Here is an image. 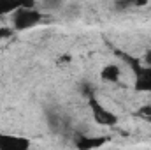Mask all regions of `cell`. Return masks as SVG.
<instances>
[{
  "instance_id": "8fae6325",
  "label": "cell",
  "mask_w": 151,
  "mask_h": 150,
  "mask_svg": "<svg viewBox=\"0 0 151 150\" xmlns=\"http://www.w3.org/2000/svg\"><path fill=\"white\" fill-rule=\"evenodd\" d=\"M69 60H70V57L69 55H63V57L58 58V64H63V62H69Z\"/></svg>"
},
{
  "instance_id": "9c48e42d",
  "label": "cell",
  "mask_w": 151,
  "mask_h": 150,
  "mask_svg": "<svg viewBox=\"0 0 151 150\" xmlns=\"http://www.w3.org/2000/svg\"><path fill=\"white\" fill-rule=\"evenodd\" d=\"M11 36H12V28H5V27L0 28V39H7Z\"/></svg>"
},
{
  "instance_id": "7c38bea8",
  "label": "cell",
  "mask_w": 151,
  "mask_h": 150,
  "mask_svg": "<svg viewBox=\"0 0 151 150\" xmlns=\"http://www.w3.org/2000/svg\"><path fill=\"white\" fill-rule=\"evenodd\" d=\"M150 122H151V120H150Z\"/></svg>"
},
{
  "instance_id": "ba28073f",
  "label": "cell",
  "mask_w": 151,
  "mask_h": 150,
  "mask_svg": "<svg viewBox=\"0 0 151 150\" xmlns=\"http://www.w3.org/2000/svg\"><path fill=\"white\" fill-rule=\"evenodd\" d=\"M137 117H141V118H144V120H151V106H142V108H139L137 110Z\"/></svg>"
},
{
  "instance_id": "5b68a950",
  "label": "cell",
  "mask_w": 151,
  "mask_h": 150,
  "mask_svg": "<svg viewBox=\"0 0 151 150\" xmlns=\"http://www.w3.org/2000/svg\"><path fill=\"white\" fill-rule=\"evenodd\" d=\"M135 88L139 92H151V67H137Z\"/></svg>"
},
{
  "instance_id": "6da1fadb",
  "label": "cell",
  "mask_w": 151,
  "mask_h": 150,
  "mask_svg": "<svg viewBox=\"0 0 151 150\" xmlns=\"http://www.w3.org/2000/svg\"><path fill=\"white\" fill-rule=\"evenodd\" d=\"M42 14L35 11L32 7V4H23L12 16V25L16 30H27V28H32L35 27L39 21H40Z\"/></svg>"
},
{
  "instance_id": "8992f818",
  "label": "cell",
  "mask_w": 151,
  "mask_h": 150,
  "mask_svg": "<svg viewBox=\"0 0 151 150\" xmlns=\"http://www.w3.org/2000/svg\"><path fill=\"white\" fill-rule=\"evenodd\" d=\"M102 79L104 81H111V83H116L118 79H119V67L118 66H106L104 69H102Z\"/></svg>"
},
{
  "instance_id": "30bf717a",
  "label": "cell",
  "mask_w": 151,
  "mask_h": 150,
  "mask_svg": "<svg viewBox=\"0 0 151 150\" xmlns=\"http://www.w3.org/2000/svg\"><path fill=\"white\" fill-rule=\"evenodd\" d=\"M144 62L151 67V50H150V51H146V55H144Z\"/></svg>"
},
{
  "instance_id": "3957f363",
  "label": "cell",
  "mask_w": 151,
  "mask_h": 150,
  "mask_svg": "<svg viewBox=\"0 0 151 150\" xmlns=\"http://www.w3.org/2000/svg\"><path fill=\"white\" fill-rule=\"evenodd\" d=\"M0 150H30V140L16 134L0 133Z\"/></svg>"
},
{
  "instance_id": "277c9868",
  "label": "cell",
  "mask_w": 151,
  "mask_h": 150,
  "mask_svg": "<svg viewBox=\"0 0 151 150\" xmlns=\"http://www.w3.org/2000/svg\"><path fill=\"white\" fill-rule=\"evenodd\" d=\"M109 138L107 136H77L76 138V149L77 150H93L102 147L104 143H107Z\"/></svg>"
},
{
  "instance_id": "7a4b0ae2",
  "label": "cell",
  "mask_w": 151,
  "mask_h": 150,
  "mask_svg": "<svg viewBox=\"0 0 151 150\" xmlns=\"http://www.w3.org/2000/svg\"><path fill=\"white\" fill-rule=\"evenodd\" d=\"M90 110H91V115H93L95 122L104 125V127H111V125L118 124V117L113 111H109L107 108H104L95 97H90Z\"/></svg>"
},
{
  "instance_id": "52a82bcc",
  "label": "cell",
  "mask_w": 151,
  "mask_h": 150,
  "mask_svg": "<svg viewBox=\"0 0 151 150\" xmlns=\"http://www.w3.org/2000/svg\"><path fill=\"white\" fill-rule=\"evenodd\" d=\"M23 4L19 2H5V0H0V14H11V12H16Z\"/></svg>"
}]
</instances>
